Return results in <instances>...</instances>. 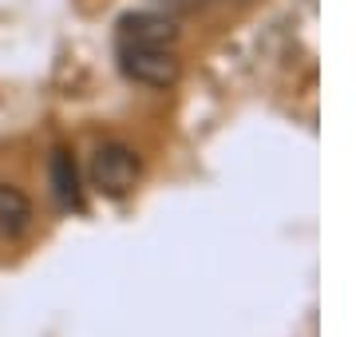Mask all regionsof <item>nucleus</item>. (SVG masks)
I'll return each mask as SVG.
<instances>
[{
  "mask_svg": "<svg viewBox=\"0 0 356 337\" xmlns=\"http://www.w3.org/2000/svg\"><path fill=\"white\" fill-rule=\"evenodd\" d=\"M88 179L103 198L131 195V187L139 182V155H135V147H127V143H119V139L99 143V147L91 151Z\"/></svg>",
  "mask_w": 356,
  "mask_h": 337,
  "instance_id": "nucleus-1",
  "label": "nucleus"
},
{
  "mask_svg": "<svg viewBox=\"0 0 356 337\" xmlns=\"http://www.w3.org/2000/svg\"><path fill=\"white\" fill-rule=\"evenodd\" d=\"M119 64H123L127 79H135L143 88H170L182 76L175 48H119Z\"/></svg>",
  "mask_w": 356,
  "mask_h": 337,
  "instance_id": "nucleus-2",
  "label": "nucleus"
},
{
  "mask_svg": "<svg viewBox=\"0 0 356 337\" xmlns=\"http://www.w3.org/2000/svg\"><path fill=\"white\" fill-rule=\"evenodd\" d=\"M178 24L163 13H127L119 20V48H175Z\"/></svg>",
  "mask_w": 356,
  "mask_h": 337,
  "instance_id": "nucleus-3",
  "label": "nucleus"
},
{
  "mask_svg": "<svg viewBox=\"0 0 356 337\" xmlns=\"http://www.w3.org/2000/svg\"><path fill=\"white\" fill-rule=\"evenodd\" d=\"M28 226H32V198L13 182H0V234L20 238Z\"/></svg>",
  "mask_w": 356,
  "mask_h": 337,
  "instance_id": "nucleus-4",
  "label": "nucleus"
},
{
  "mask_svg": "<svg viewBox=\"0 0 356 337\" xmlns=\"http://www.w3.org/2000/svg\"><path fill=\"white\" fill-rule=\"evenodd\" d=\"M51 179H56V195L64 198L67 207H79V182H76V163L67 151H56L51 159Z\"/></svg>",
  "mask_w": 356,
  "mask_h": 337,
  "instance_id": "nucleus-5",
  "label": "nucleus"
},
{
  "mask_svg": "<svg viewBox=\"0 0 356 337\" xmlns=\"http://www.w3.org/2000/svg\"><path fill=\"white\" fill-rule=\"evenodd\" d=\"M222 4H234V8H245V4H257V0H222Z\"/></svg>",
  "mask_w": 356,
  "mask_h": 337,
  "instance_id": "nucleus-6",
  "label": "nucleus"
}]
</instances>
